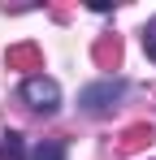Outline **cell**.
I'll use <instances>...</instances> for the list:
<instances>
[{
    "label": "cell",
    "mask_w": 156,
    "mask_h": 160,
    "mask_svg": "<svg viewBox=\"0 0 156 160\" xmlns=\"http://www.w3.org/2000/svg\"><path fill=\"white\" fill-rule=\"evenodd\" d=\"M22 104L35 108V112H44V117H52V112L61 108V87L52 78H44V74H39V78H26L22 82Z\"/></svg>",
    "instance_id": "2"
},
{
    "label": "cell",
    "mask_w": 156,
    "mask_h": 160,
    "mask_svg": "<svg viewBox=\"0 0 156 160\" xmlns=\"http://www.w3.org/2000/svg\"><path fill=\"white\" fill-rule=\"evenodd\" d=\"M148 138H152L148 121H134V126H126L122 143H117V152H122V156H134V152H143V147H148Z\"/></svg>",
    "instance_id": "5"
},
{
    "label": "cell",
    "mask_w": 156,
    "mask_h": 160,
    "mask_svg": "<svg viewBox=\"0 0 156 160\" xmlns=\"http://www.w3.org/2000/svg\"><path fill=\"white\" fill-rule=\"evenodd\" d=\"M122 95H126V82L122 78H100V82H91V87H82L78 104H82V112H91V117H104V112L117 108Z\"/></svg>",
    "instance_id": "1"
},
{
    "label": "cell",
    "mask_w": 156,
    "mask_h": 160,
    "mask_svg": "<svg viewBox=\"0 0 156 160\" xmlns=\"http://www.w3.org/2000/svg\"><path fill=\"white\" fill-rule=\"evenodd\" d=\"M143 48H148V56L156 61V18L148 22V26H143Z\"/></svg>",
    "instance_id": "8"
},
{
    "label": "cell",
    "mask_w": 156,
    "mask_h": 160,
    "mask_svg": "<svg viewBox=\"0 0 156 160\" xmlns=\"http://www.w3.org/2000/svg\"><path fill=\"white\" fill-rule=\"evenodd\" d=\"M4 61H9V69H44V52H39L35 43H18V48H9Z\"/></svg>",
    "instance_id": "4"
},
{
    "label": "cell",
    "mask_w": 156,
    "mask_h": 160,
    "mask_svg": "<svg viewBox=\"0 0 156 160\" xmlns=\"http://www.w3.org/2000/svg\"><path fill=\"white\" fill-rule=\"evenodd\" d=\"M26 156V143H22V134H4V138H0V160H22Z\"/></svg>",
    "instance_id": "6"
},
{
    "label": "cell",
    "mask_w": 156,
    "mask_h": 160,
    "mask_svg": "<svg viewBox=\"0 0 156 160\" xmlns=\"http://www.w3.org/2000/svg\"><path fill=\"white\" fill-rule=\"evenodd\" d=\"M30 160H65V143H61V138H44Z\"/></svg>",
    "instance_id": "7"
},
{
    "label": "cell",
    "mask_w": 156,
    "mask_h": 160,
    "mask_svg": "<svg viewBox=\"0 0 156 160\" xmlns=\"http://www.w3.org/2000/svg\"><path fill=\"white\" fill-rule=\"evenodd\" d=\"M91 61H96L100 69H117V65H122V39H117V35H100V39L91 43Z\"/></svg>",
    "instance_id": "3"
}]
</instances>
